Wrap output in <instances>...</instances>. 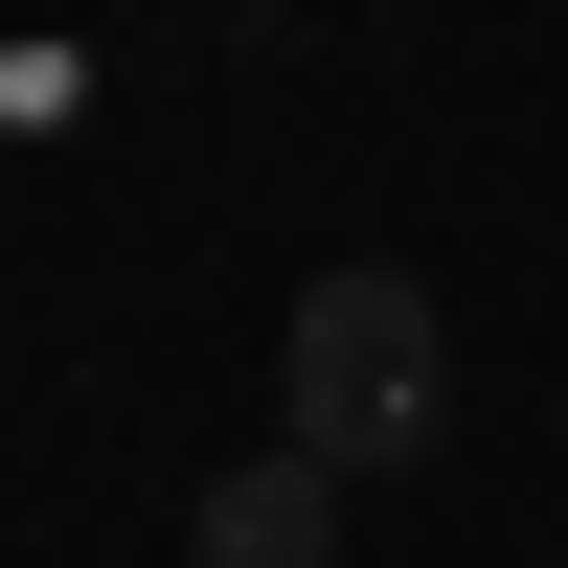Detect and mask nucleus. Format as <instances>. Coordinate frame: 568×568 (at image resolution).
<instances>
[{"label": "nucleus", "instance_id": "f257e3e1", "mask_svg": "<svg viewBox=\"0 0 568 568\" xmlns=\"http://www.w3.org/2000/svg\"><path fill=\"white\" fill-rule=\"evenodd\" d=\"M273 433H296V455H342V478L433 455V433H455V318L409 296V273H318V296H296V342H273Z\"/></svg>", "mask_w": 568, "mask_h": 568}, {"label": "nucleus", "instance_id": "f03ea898", "mask_svg": "<svg viewBox=\"0 0 568 568\" xmlns=\"http://www.w3.org/2000/svg\"><path fill=\"white\" fill-rule=\"evenodd\" d=\"M182 568H342V455H296V433H273L251 478H205Z\"/></svg>", "mask_w": 568, "mask_h": 568}]
</instances>
